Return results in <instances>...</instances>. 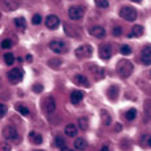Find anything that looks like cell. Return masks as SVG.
Segmentation results:
<instances>
[{
    "label": "cell",
    "mask_w": 151,
    "mask_h": 151,
    "mask_svg": "<svg viewBox=\"0 0 151 151\" xmlns=\"http://www.w3.org/2000/svg\"><path fill=\"white\" fill-rule=\"evenodd\" d=\"M133 70H134V65L129 60H125V58H123V60L118 61L117 72L122 78H127L129 76L133 73Z\"/></svg>",
    "instance_id": "obj_1"
},
{
    "label": "cell",
    "mask_w": 151,
    "mask_h": 151,
    "mask_svg": "<svg viewBox=\"0 0 151 151\" xmlns=\"http://www.w3.org/2000/svg\"><path fill=\"white\" fill-rule=\"evenodd\" d=\"M119 16L122 19H125L126 21H135L137 9L133 7H122L119 9Z\"/></svg>",
    "instance_id": "obj_2"
},
{
    "label": "cell",
    "mask_w": 151,
    "mask_h": 151,
    "mask_svg": "<svg viewBox=\"0 0 151 151\" xmlns=\"http://www.w3.org/2000/svg\"><path fill=\"white\" fill-rule=\"evenodd\" d=\"M49 48L52 52L57 53V55L68 52V45H66L63 40H52V41L49 42Z\"/></svg>",
    "instance_id": "obj_3"
},
{
    "label": "cell",
    "mask_w": 151,
    "mask_h": 151,
    "mask_svg": "<svg viewBox=\"0 0 151 151\" xmlns=\"http://www.w3.org/2000/svg\"><path fill=\"white\" fill-rule=\"evenodd\" d=\"M91 53H93V48L91 45L89 44H83L81 47H78L77 49L74 50V55L77 58H86V57H90Z\"/></svg>",
    "instance_id": "obj_4"
},
{
    "label": "cell",
    "mask_w": 151,
    "mask_h": 151,
    "mask_svg": "<svg viewBox=\"0 0 151 151\" xmlns=\"http://www.w3.org/2000/svg\"><path fill=\"white\" fill-rule=\"evenodd\" d=\"M3 137H4L5 139H8V141H15L16 143H19V139H20V137H19V133L17 130H16L15 127H12V126H7V127H4V130H3Z\"/></svg>",
    "instance_id": "obj_5"
},
{
    "label": "cell",
    "mask_w": 151,
    "mask_h": 151,
    "mask_svg": "<svg viewBox=\"0 0 151 151\" xmlns=\"http://www.w3.org/2000/svg\"><path fill=\"white\" fill-rule=\"evenodd\" d=\"M41 105H42V110H44L45 113H48V114H50V113H53L56 110V102H55V99H53V97H50V96L45 97V98L42 99Z\"/></svg>",
    "instance_id": "obj_6"
},
{
    "label": "cell",
    "mask_w": 151,
    "mask_h": 151,
    "mask_svg": "<svg viewBox=\"0 0 151 151\" xmlns=\"http://www.w3.org/2000/svg\"><path fill=\"white\" fill-rule=\"evenodd\" d=\"M83 12H85L83 7H81V5H72L68 11V15L72 20H80L83 16Z\"/></svg>",
    "instance_id": "obj_7"
},
{
    "label": "cell",
    "mask_w": 151,
    "mask_h": 151,
    "mask_svg": "<svg viewBox=\"0 0 151 151\" xmlns=\"http://www.w3.org/2000/svg\"><path fill=\"white\" fill-rule=\"evenodd\" d=\"M23 70L19 68H13L12 70L8 72V80H9L11 83H19L21 80H23Z\"/></svg>",
    "instance_id": "obj_8"
},
{
    "label": "cell",
    "mask_w": 151,
    "mask_h": 151,
    "mask_svg": "<svg viewBox=\"0 0 151 151\" xmlns=\"http://www.w3.org/2000/svg\"><path fill=\"white\" fill-rule=\"evenodd\" d=\"M141 61L143 65H151V45H146L142 48Z\"/></svg>",
    "instance_id": "obj_9"
},
{
    "label": "cell",
    "mask_w": 151,
    "mask_h": 151,
    "mask_svg": "<svg viewBox=\"0 0 151 151\" xmlns=\"http://www.w3.org/2000/svg\"><path fill=\"white\" fill-rule=\"evenodd\" d=\"M111 53H113V49H111V45L110 44H101L99 45V57L102 60H109L111 57Z\"/></svg>",
    "instance_id": "obj_10"
},
{
    "label": "cell",
    "mask_w": 151,
    "mask_h": 151,
    "mask_svg": "<svg viewBox=\"0 0 151 151\" xmlns=\"http://www.w3.org/2000/svg\"><path fill=\"white\" fill-rule=\"evenodd\" d=\"M45 25H47L49 29L58 28V25H60V19H58L57 16H55V15L48 16V17L45 19Z\"/></svg>",
    "instance_id": "obj_11"
},
{
    "label": "cell",
    "mask_w": 151,
    "mask_h": 151,
    "mask_svg": "<svg viewBox=\"0 0 151 151\" xmlns=\"http://www.w3.org/2000/svg\"><path fill=\"white\" fill-rule=\"evenodd\" d=\"M1 5L4 11H15L19 8V3L16 0H1Z\"/></svg>",
    "instance_id": "obj_12"
},
{
    "label": "cell",
    "mask_w": 151,
    "mask_h": 151,
    "mask_svg": "<svg viewBox=\"0 0 151 151\" xmlns=\"http://www.w3.org/2000/svg\"><path fill=\"white\" fill-rule=\"evenodd\" d=\"M90 33H91V36L97 37V39H104V37L106 36V31H105L102 27H99V25L93 27V28L90 29Z\"/></svg>",
    "instance_id": "obj_13"
},
{
    "label": "cell",
    "mask_w": 151,
    "mask_h": 151,
    "mask_svg": "<svg viewBox=\"0 0 151 151\" xmlns=\"http://www.w3.org/2000/svg\"><path fill=\"white\" fill-rule=\"evenodd\" d=\"M83 91H81V90H74V91H72V94H70V102L73 105H78L81 101L83 99Z\"/></svg>",
    "instance_id": "obj_14"
},
{
    "label": "cell",
    "mask_w": 151,
    "mask_h": 151,
    "mask_svg": "<svg viewBox=\"0 0 151 151\" xmlns=\"http://www.w3.org/2000/svg\"><path fill=\"white\" fill-rule=\"evenodd\" d=\"M73 81L77 83V85L83 86V88H89V86H90V82H89V80L85 77V76H82V74H77L73 78Z\"/></svg>",
    "instance_id": "obj_15"
},
{
    "label": "cell",
    "mask_w": 151,
    "mask_h": 151,
    "mask_svg": "<svg viewBox=\"0 0 151 151\" xmlns=\"http://www.w3.org/2000/svg\"><path fill=\"white\" fill-rule=\"evenodd\" d=\"M29 141L35 145H41L42 143V137L40 135L37 131H31V133H29Z\"/></svg>",
    "instance_id": "obj_16"
},
{
    "label": "cell",
    "mask_w": 151,
    "mask_h": 151,
    "mask_svg": "<svg viewBox=\"0 0 151 151\" xmlns=\"http://www.w3.org/2000/svg\"><path fill=\"white\" fill-rule=\"evenodd\" d=\"M118 93H119V89H118L117 85H111L109 88V90H107V97H110V99L111 101H115L118 97Z\"/></svg>",
    "instance_id": "obj_17"
},
{
    "label": "cell",
    "mask_w": 151,
    "mask_h": 151,
    "mask_svg": "<svg viewBox=\"0 0 151 151\" xmlns=\"http://www.w3.org/2000/svg\"><path fill=\"white\" fill-rule=\"evenodd\" d=\"M145 29L142 25H134L133 29H131V33L129 35V37H141L143 35Z\"/></svg>",
    "instance_id": "obj_18"
},
{
    "label": "cell",
    "mask_w": 151,
    "mask_h": 151,
    "mask_svg": "<svg viewBox=\"0 0 151 151\" xmlns=\"http://www.w3.org/2000/svg\"><path fill=\"white\" fill-rule=\"evenodd\" d=\"M65 134H66V137H70V138L77 137V126L73 125V123L68 125L65 127Z\"/></svg>",
    "instance_id": "obj_19"
},
{
    "label": "cell",
    "mask_w": 151,
    "mask_h": 151,
    "mask_svg": "<svg viewBox=\"0 0 151 151\" xmlns=\"http://www.w3.org/2000/svg\"><path fill=\"white\" fill-rule=\"evenodd\" d=\"M73 146H74V149H76V150L83 151V150L86 149V146H88V143H86V141H85L83 138H77V139L74 141Z\"/></svg>",
    "instance_id": "obj_20"
},
{
    "label": "cell",
    "mask_w": 151,
    "mask_h": 151,
    "mask_svg": "<svg viewBox=\"0 0 151 151\" xmlns=\"http://www.w3.org/2000/svg\"><path fill=\"white\" fill-rule=\"evenodd\" d=\"M101 117H102V122H104V125L109 126L110 123H111V117H110V114L107 111L101 110Z\"/></svg>",
    "instance_id": "obj_21"
},
{
    "label": "cell",
    "mask_w": 151,
    "mask_h": 151,
    "mask_svg": "<svg viewBox=\"0 0 151 151\" xmlns=\"http://www.w3.org/2000/svg\"><path fill=\"white\" fill-rule=\"evenodd\" d=\"M13 23H15V27L19 29H25V19L24 17H16L15 20H13Z\"/></svg>",
    "instance_id": "obj_22"
},
{
    "label": "cell",
    "mask_w": 151,
    "mask_h": 151,
    "mask_svg": "<svg viewBox=\"0 0 151 151\" xmlns=\"http://www.w3.org/2000/svg\"><path fill=\"white\" fill-rule=\"evenodd\" d=\"M4 61L7 65H13V63H15V56L12 55V53H5L4 55Z\"/></svg>",
    "instance_id": "obj_23"
},
{
    "label": "cell",
    "mask_w": 151,
    "mask_h": 151,
    "mask_svg": "<svg viewBox=\"0 0 151 151\" xmlns=\"http://www.w3.org/2000/svg\"><path fill=\"white\" fill-rule=\"evenodd\" d=\"M55 142H56V146L58 147V149H64V147H66V145H65V139L63 138V137H56V139H55Z\"/></svg>",
    "instance_id": "obj_24"
},
{
    "label": "cell",
    "mask_w": 151,
    "mask_h": 151,
    "mask_svg": "<svg viewBox=\"0 0 151 151\" xmlns=\"http://www.w3.org/2000/svg\"><path fill=\"white\" fill-rule=\"evenodd\" d=\"M78 126H80V129H81V130H83V131H85L86 129H88V118H85V117H81L80 119H78Z\"/></svg>",
    "instance_id": "obj_25"
},
{
    "label": "cell",
    "mask_w": 151,
    "mask_h": 151,
    "mask_svg": "<svg viewBox=\"0 0 151 151\" xmlns=\"http://www.w3.org/2000/svg\"><path fill=\"white\" fill-rule=\"evenodd\" d=\"M125 117H126V119L127 121H134L135 119V117H137V110L135 109H130L127 113H126Z\"/></svg>",
    "instance_id": "obj_26"
},
{
    "label": "cell",
    "mask_w": 151,
    "mask_h": 151,
    "mask_svg": "<svg viewBox=\"0 0 151 151\" xmlns=\"http://www.w3.org/2000/svg\"><path fill=\"white\" fill-rule=\"evenodd\" d=\"M16 110H17V111L20 113L21 115H28L29 114L28 107H25L24 105H17V106H16Z\"/></svg>",
    "instance_id": "obj_27"
},
{
    "label": "cell",
    "mask_w": 151,
    "mask_h": 151,
    "mask_svg": "<svg viewBox=\"0 0 151 151\" xmlns=\"http://www.w3.org/2000/svg\"><path fill=\"white\" fill-rule=\"evenodd\" d=\"M96 5L98 8H107L109 7V0H94Z\"/></svg>",
    "instance_id": "obj_28"
},
{
    "label": "cell",
    "mask_w": 151,
    "mask_h": 151,
    "mask_svg": "<svg viewBox=\"0 0 151 151\" xmlns=\"http://www.w3.org/2000/svg\"><path fill=\"white\" fill-rule=\"evenodd\" d=\"M60 64H63V61H61L60 58H53V60L49 61V65L52 66V68H58Z\"/></svg>",
    "instance_id": "obj_29"
},
{
    "label": "cell",
    "mask_w": 151,
    "mask_h": 151,
    "mask_svg": "<svg viewBox=\"0 0 151 151\" xmlns=\"http://www.w3.org/2000/svg\"><path fill=\"white\" fill-rule=\"evenodd\" d=\"M12 47V41H11L9 39H5L1 41V48L3 49H9V48Z\"/></svg>",
    "instance_id": "obj_30"
},
{
    "label": "cell",
    "mask_w": 151,
    "mask_h": 151,
    "mask_svg": "<svg viewBox=\"0 0 151 151\" xmlns=\"http://www.w3.org/2000/svg\"><path fill=\"white\" fill-rule=\"evenodd\" d=\"M121 53H122V55H130L131 53V48L129 47V45H122V47H121Z\"/></svg>",
    "instance_id": "obj_31"
},
{
    "label": "cell",
    "mask_w": 151,
    "mask_h": 151,
    "mask_svg": "<svg viewBox=\"0 0 151 151\" xmlns=\"http://www.w3.org/2000/svg\"><path fill=\"white\" fill-rule=\"evenodd\" d=\"M32 23H33L35 25H39V24H41V16H40V15H35L33 17H32Z\"/></svg>",
    "instance_id": "obj_32"
},
{
    "label": "cell",
    "mask_w": 151,
    "mask_h": 151,
    "mask_svg": "<svg viewBox=\"0 0 151 151\" xmlns=\"http://www.w3.org/2000/svg\"><path fill=\"white\" fill-rule=\"evenodd\" d=\"M145 110H146L147 114H151V99H147L145 102Z\"/></svg>",
    "instance_id": "obj_33"
},
{
    "label": "cell",
    "mask_w": 151,
    "mask_h": 151,
    "mask_svg": "<svg viewBox=\"0 0 151 151\" xmlns=\"http://www.w3.org/2000/svg\"><path fill=\"white\" fill-rule=\"evenodd\" d=\"M5 114H7V106L3 105V104H0V118H3Z\"/></svg>",
    "instance_id": "obj_34"
},
{
    "label": "cell",
    "mask_w": 151,
    "mask_h": 151,
    "mask_svg": "<svg viewBox=\"0 0 151 151\" xmlns=\"http://www.w3.org/2000/svg\"><path fill=\"white\" fill-rule=\"evenodd\" d=\"M121 33H122V28H121V27H115V28L113 29V35H114V36H121Z\"/></svg>",
    "instance_id": "obj_35"
},
{
    "label": "cell",
    "mask_w": 151,
    "mask_h": 151,
    "mask_svg": "<svg viewBox=\"0 0 151 151\" xmlns=\"http://www.w3.org/2000/svg\"><path fill=\"white\" fill-rule=\"evenodd\" d=\"M33 91H35V93H41V91H42V85H40V83L33 85Z\"/></svg>",
    "instance_id": "obj_36"
},
{
    "label": "cell",
    "mask_w": 151,
    "mask_h": 151,
    "mask_svg": "<svg viewBox=\"0 0 151 151\" xmlns=\"http://www.w3.org/2000/svg\"><path fill=\"white\" fill-rule=\"evenodd\" d=\"M0 151H11V146L8 143H1L0 145Z\"/></svg>",
    "instance_id": "obj_37"
},
{
    "label": "cell",
    "mask_w": 151,
    "mask_h": 151,
    "mask_svg": "<svg viewBox=\"0 0 151 151\" xmlns=\"http://www.w3.org/2000/svg\"><path fill=\"white\" fill-rule=\"evenodd\" d=\"M121 130H122V125H121V123H117V125H115V131L119 133Z\"/></svg>",
    "instance_id": "obj_38"
},
{
    "label": "cell",
    "mask_w": 151,
    "mask_h": 151,
    "mask_svg": "<svg viewBox=\"0 0 151 151\" xmlns=\"http://www.w3.org/2000/svg\"><path fill=\"white\" fill-rule=\"evenodd\" d=\"M101 151H109V147H107V146H104V147L101 149Z\"/></svg>",
    "instance_id": "obj_39"
},
{
    "label": "cell",
    "mask_w": 151,
    "mask_h": 151,
    "mask_svg": "<svg viewBox=\"0 0 151 151\" xmlns=\"http://www.w3.org/2000/svg\"><path fill=\"white\" fill-rule=\"evenodd\" d=\"M61 151H73V150H69L68 147H64V149H61Z\"/></svg>",
    "instance_id": "obj_40"
},
{
    "label": "cell",
    "mask_w": 151,
    "mask_h": 151,
    "mask_svg": "<svg viewBox=\"0 0 151 151\" xmlns=\"http://www.w3.org/2000/svg\"><path fill=\"white\" fill-rule=\"evenodd\" d=\"M149 146L151 147V137H149Z\"/></svg>",
    "instance_id": "obj_41"
},
{
    "label": "cell",
    "mask_w": 151,
    "mask_h": 151,
    "mask_svg": "<svg viewBox=\"0 0 151 151\" xmlns=\"http://www.w3.org/2000/svg\"><path fill=\"white\" fill-rule=\"evenodd\" d=\"M131 1H134V3H141L142 0H131Z\"/></svg>",
    "instance_id": "obj_42"
},
{
    "label": "cell",
    "mask_w": 151,
    "mask_h": 151,
    "mask_svg": "<svg viewBox=\"0 0 151 151\" xmlns=\"http://www.w3.org/2000/svg\"><path fill=\"white\" fill-rule=\"evenodd\" d=\"M0 16H1V12H0Z\"/></svg>",
    "instance_id": "obj_43"
},
{
    "label": "cell",
    "mask_w": 151,
    "mask_h": 151,
    "mask_svg": "<svg viewBox=\"0 0 151 151\" xmlns=\"http://www.w3.org/2000/svg\"><path fill=\"white\" fill-rule=\"evenodd\" d=\"M37 151H41V150H37Z\"/></svg>",
    "instance_id": "obj_44"
}]
</instances>
